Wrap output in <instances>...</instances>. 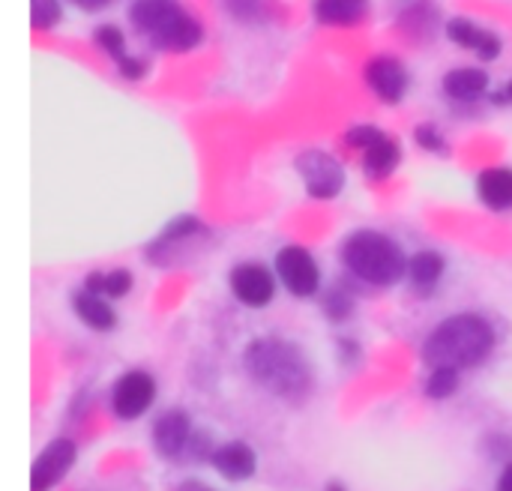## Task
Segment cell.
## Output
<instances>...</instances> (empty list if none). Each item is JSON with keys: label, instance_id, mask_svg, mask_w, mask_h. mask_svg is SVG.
Wrapping results in <instances>:
<instances>
[{"label": "cell", "instance_id": "obj_1", "mask_svg": "<svg viewBox=\"0 0 512 491\" xmlns=\"http://www.w3.org/2000/svg\"><path fill=\"white\" fill-rule=\"evenodd\" d=\"M243 366L249 378L276 399L297 402L312 390V366L306 354L294 342H285L279 336L252 339L243 354Z\"/></svg>", "mask_w": 512, "mask_h": 491}, {"label": "cell", "instance_id": "obj_2", "mask_svg": "<svg viewBox=\"0 0 512 491\" xmlns=\"http://www.w3.org/2000/svg\"><path fill=\"white\" fill-rule=\"evenodd\" d=\"M495 351V330L486 318L474 312L453 315L441 321L423 342L426 369H474Z\"/></svg>", "mask_w": 512, "mask_h": 491}, {"label": "cell", "instance_id": "obj_3", "mask_svg": "<svg viewBox=\"0 0 512 491\" xmlns=\"http://www.w3.org/2000/svg\"><path fill=\"white\" fill-rule=\"evenodd\" d=\"M129 21L153 48L171 54H186L204 39L201 21L183 9L180 0H135L129 6Z\"/></svg>", "mask_w": 512, "mask_h": 491}, {"label": "cell", "instance_id": "obj_4", "mask_svg": "<svg viewBox=\"0 0 512 491\" xmlns=\"http://www.w3.org/2000/svg\"><path fill=\"white\" fill-rule=\"evenodd\" d=\"M342 264L354 279L375 288H393L408 276V255L402 252V246L372 228L348 234V240L342 243Z\"/></svg>", "mask_w": 512, "mask_h": 491}, {"label": "cell", "instance_id": "obj_5", "mask_svg": "<svg viewBox=\"0 0 512 491\" xmlns=\"http://www.w3.org/2000/svg\"><path fill=\"white\" fill-rule=\"evenodd\" d=\"M294 171H297V177H300L306 195L315 198V201L339 198L342 189H345V183H348L345 165H342L333 153H327V150H321V147H309V150L297 153Z\"/></svg>", "mask_w": 512, "mask_h": 491}, {"label": "cell", "instance_id": "obj_6", "mask_svg": "<svg viewBox=\"0 0 512 491\" xmlns=\"http://www.w3.org/2000/svg\"><path fill=\"white\" fill-rule=\"evenodd\" d=\"M276 276L288 288V294L309 300L321 288V267L315 255L303 246H282L276 252Z\"/></svg>", "mask_w": 512, "mask_h": 491}, {"label": "cell", "instance_id": "obj_7", "mask_svg": "<svg viewBox=\"0 0 512 491\" xmlns=\"http://www.w3.org/2000/svg\"><path fill=\"white\" fill-rule=\"evenodd\" d=\"M153 402H156V381L144 369H132L120 375L111 387V414L123 423H132L141 414H147Z\"/></svg>", "mask_w": 512, "mask_h": 491}, {"label": "cell", "instance_id": "obj_8", "mask_svg": "<svg viewBox=\"0 0 512 491\" xmlns=\"http://www.w3.org/2000/svg\"><path fill=\"white\" fill-rule=\"evenodd\" d=\"M78 462V444L72 438H54L30 468V491H51L66 480Z\"/></svg>", "mask_w": 512, "mask_h": 491}, {"label": "cell", "instance_id": "obj_9", "mask_svg": "<svg viewBox=\"0 0 512 491\" xmlns=\"http://www.w3.org/2000/svg\"><path fill=\"white\" fill-rule=\"evenodd\" d=\"M228 285L234 300L246 309H264L276 297V276L258 261L237 264L228 276Z\"/></svg>", "mask_w": 512, "mask_h": 491}, {"label": "cell", "instance_id": "obj_10", "mask_svg": "<svg viewBox=\"0 0 512 491\" xmlns=\"http://www.w3.org/2000/svg\"><path fill=\"white\" fill-rule=\"evenodd\" d=\"M363 78L369 84V90L384 102V105H399L408 93V69L399 57L393 54H375L366 66H363Z\"/></svg>", "mask_w": 512, "mask_h": 491}, {"label": "cell", "instance_id": "obj_11", "mask_svg": "<svg viewBox=\"0 0 512 491\" xmlns=\"http://www.w3.org/2000/svg\"><path fill=\"white\" fill-rule=\"evenodd\" d=\"M192 417L183 411V408H171V411H162L153 423V450L162 456V459H180L189 453V444H192Z\"/></svg>", "mask_w": 512, "mask_h": 491}, {"label": "cell", "instance_id": "obj_12", "mask_svg": "<svg viewBox=\"0 0 512 491\" xmlns=\"http://www.w3.org/2000/svg\"><path fill=\"white\" fill-rule=\"evenodd\" d=\"M444 33H447V39H450L453 45L474 51L483 63L498 60V57H501V51H504V42H501V36H498L495 30H489V27H483V24H477V21L465 18V15L450 18V21H447V27H444Z\"/></svg>", "mask_w": 512, "mask_h": 491}, {"label": "cell", "instance_id": "obj_13", "mask_svg": "<svg viewBox=\"0 0 512 491\" xmlns=\"http://www.w3.org/2000/svg\"><path fill=\"white\" fill-rule=\"evenodd\" d=\"M210 465H213V471L222 480H228V483H246L258 471V456H255V450L246 441H228V444H222V447L213 450Z\"/></svg>", "mask_w": 512, "mask_h": 491}, {"label": "cell", "instance_id": "obj_14", "mask_svg": "<svg viewBox=\"0 0 512 491\" xmlns=\"http://www.w3.org/2000/svg\"><path fill=\"white\" fill-rule=\"evenodd\" d=\"M489 84H492V78H489V72L480 69V66H456V69H450V72L441 78L444 93H447L450 99H456V102H465V105L486 99Z\"/></svg>", "mask_w": 512, "mask_h": 491}, {"label": "cell", "instance_id": "obj_15", "mask_svg": "<svg viewBox=\"0 0 512 491\" xmlns=\"http://www.w3.org/2000/svg\"><path fill=\"white\" fill-rule=\"evenodd\" d=\"M402 165V144L396 135L381 132L366 150H363V171L369 180H387Z\"/></svg>", "mask_w": 512, "mask_h": 491}, {"label": "cell", "instance_id": "obj_16", "mask_svg": "<svg viewBox=\"0 0 512 491\" xmlns=\"http://www.w3.org/2000/svg\"><path fill=\"white\" fill-rule=\"evenodd\" d=\"M72 309L78 315V321L87 327V330H96V333H111L117 327V312L111 306L108 297H99L87 288L75 291L72 294Z\"/></svg>", "mask_w": 512, "mask_h": 491}, {"label": "cell", "instance_id": "obj_17", "mask_svg": "<svg viewBox=\"0 0 512 491\" xmlns=\"http://www.w3.org/2000/svg\"><path fill=\"white\" fill-rule=\"evenodd\" d=\"M477 198L495 210L507 213L512 210V168L510 165H495L477 174Z\"/></svg>", "mask_w": 512, "mask_h": 491}, {"label": "cell", "instance_id": "obj_18", "mask_svg": "<svg viewBox=\"0 0 512 491\" xmlns=\"http://www.w3.org/2000/svg\"><path fill=\"white\" fill-rule=\"evenodd\" d=\"M444 270H447V261L435 249H423L408 258V282L417 294H432L441 285Z\"/></svg>", "mask_w": 512, "mask_h": 491}, {"label": "cell", "instance_id": "obj_19", "mask_svg": "<svg viewBox=\"0 0 512 491\" xmlns=\"http://www.w3.org/2000/svg\"><path fill=\"white\" fill-rule=\"evenodd\" d=\"M369 0H312V15L324 27H354L366 18Z\"/></svg>", "mask_w": 512, "mask_h": 491}, {"label": "cell", "instance_id": "obj_20", "mask_svg": "<svg viewBox=\"0 0 512 491\" xmlns=\"http://www.w3.org/2000/svg\"><path fill=\"white\" fill-rule=\"evenodd\" d=\"M132 285H135V279H132V273L126 270V267H117V270H93V273H87V279H84V288L87 291H93V294H99V297H108V300H123L129 291H132Z\"/></svg>", "mask_w": 512, "mask_h": 491}, {"label": "cell", "instance_id": "obj_21", "mask_svg": "<svg viewBox=\"0 0 512 491\" xmlns=\"http://www.w3.org/2000/svg\"><path fill=\"white\" fill-rule=\"evenodd\" d=\"M198 234H204V225H201L195 216H180V219H174L171 225H165V231L150 243L147 255L156 258L159 252H165V249H171V246H180V243H186V240H195Z\"/></svg>", "mask_w": 512, "mask_h": 491}, {"label": "cell", "instance_id": "obj_22", "mask_svg": "<svg viewBox=\"0 0 512 491\" xmlns=\"http://www.w3.org/2000/svg\"><path fill=\"white\" fill-rule=\"evenodd\" d=\"M459 384H462V372L441 366V369H429L426 384H423V393L429 399H435V402H444V399H450L459 390Z\"/></svg>", "mask_w": 512, "mask_h": 491}, {"label": "cell", "instance_id": "obj_23", "mask_svg": "<svg viewBox=\"0 0 512 491\" xmlns=\"http://www.w3.org/2000/svg\"><path fill=\"white\" fill-rule=\"evenodd\" d=\"M93 42L99 45V51H102V54H108V57L114 60V66H117L123 57H129L126 33H123L117 24H99V27L93 30Z\"/></svg>", "mask_w": 512, "mask_h": 491}, {"label": "cell", "instance_id": "obj_24", "mask_svg": "<svg viewBox=\"0 0 512 491\" xmlns=\"http://www.w3.org/2000/svg\"><path fill=\"white\" fill-rule=\"evenodd\" d=\"M414 141H417L420 150H426V153H432V156H447V153H450L447 135H444L441 126H435V123H420V126L414 129Z\"/></svg>", "mask_w": 512, "mask_h": 491}, {"label": "cell", "instance_id": "obj_25", "mask_svg": "<svg viewBox=\"0 0 512 491\" xmlns=\"http://www.w3.org/2000/svg\"><path fill=\"white\" fill-rule=\"evenodd\" d=\"M63 18L60 0H30V24L33 30H51Z\"/></svg>", "mask_w": 512, "mask_h": 491}, {"label": "cell", "instance_id": "obj_26", "mask_svg": "<svg viewBox=\"0 0 512 491\" xmlns=\"http://www.w3.org/2000/svg\"><path fill=\"white\" fill-rule=\"evenodd\" d=\"M324 312H327V318H330L333 324L351 318V312H354V294L345 291V288H333V291L324 297Z\"/></svg>", "mask_w": 512, "mask_h": 491}, {"label": "cell", "instance_id": "obj_27", "mask_svg": "<svg viewBox=\"0 0 512 491\" xmlns=\"http://www.w3.org/2000/svg\"><path fill=\"white\" fill-rule=\"evenodd\" d=\"M225 9L234 21L255 24L264 18V0H225Z\"/></svg>", "mask_w": 512, "mask_h": 491}, {"label": "cell", "instance_id": "obj_28", "mask_svg": "<svg viewBox=\"0 0 512 491\" xmlns=\"http://www.w3.org/2000/svg\"><path fill=\"white\" fill-rule=\"evenodd\" d=\"M381 132H384V129H378V126H372V123H357V126H351V129L345 132V144H348L351 150L363 153Z\"/></svg>", "mask_w": 512, "mask_h": 491}, {"label": "cell", "instance_id": "obj_29", "mask_svg": "<svg viewBox=\"0 0 512 491\" xmlns=\"http://www.w3.org/2000/svg\"><path fill=\"white\" fill-rule=\"evenodd\" d=\"M117 75H123L126 81H141V78L147 75V60L129 54V57H123V60L117 63Z\"/></svg>", "mask_w": 512, "mask_h": 491}, {"label": "cell", "instance_id": "obj_30", "mask_svg": "<svg viewBox=\"0 0 512 491\" xmlns=\"http://www.w3.org/2000/svg\"><path fill=\"white\" fill-rule=\"evenodd\" d=\"M492 105H498V108H501V105H504V108L512 105V78L492 93Z\"/></svg>", "mask_w": 512, "mask_h": 491}, {"label": "cell", "instance_id": "obj_31", "mask_svg": "<svg viewBox=\"0 0 512 491\" xmlns=\"http://www.w3.org/2000/svg\"><path fill=\"white\" fill-rule=\"evenodd\" d=\"M69 3L78 6V9H84V12H99V9L111 6V0H69Z\"/></svg>", "mask_w": 512, "mask_h": 491}, {"label": "cell", "instance_id": "obj_32", "mask_svg": "<svg viewBox=\"0 0 512 491\" xmlns=\"http://www.w3.org/2000/svg\"><path fill=\"white\" fill-rule=\"evenodd\" d=\"M498 491H512V462L504 465V471L498 477Z\"/></svg>", "mask_w": 512, "mask_h": 491}, {"label": "cell", "instance_id": "obj_33", "mask_svg": "<svg viewBox=\"0 0 512 491\" xmlns=\"http://www.w3.org/2000/svg\"><path fill=\"white\" fill-rule=\"evenodd\" d=\"M177 491H216V489H210L207 483H201V480H186V483H180L177 486Z\"/></svg>", "mask_w": 512, "mask_h": 491}]
</instances>
